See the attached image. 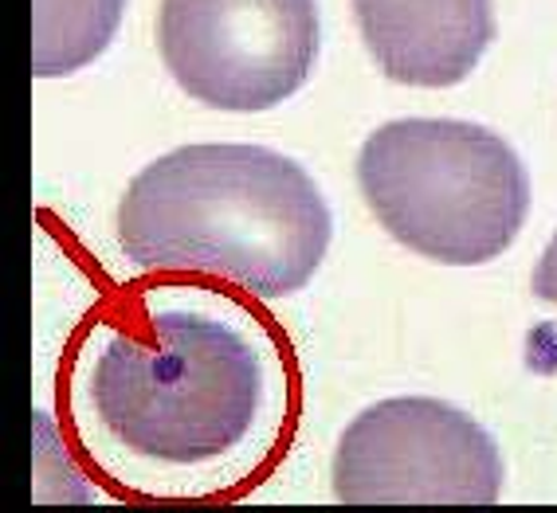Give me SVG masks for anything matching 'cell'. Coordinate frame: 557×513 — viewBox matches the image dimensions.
I'll return each instance as SVG.
<instances>
[{
    "mask_svg": "<svg viewBox=\"0 0 557 513\" xmlns=\"http://www.w3.org/2000/svg\"><path fill=\"white\" fill-rule=\"evenodd\" d=\"M158 51L189 99L256 114L307 87L322 51L314 0H161Z\"/></svg>",
    "mask_w": 557,
    "mask_h": 513,
    "instance_id": "277c9868",
    "label": "cell"
},
{
    "mask_svg": "<svg viewBox=\"0 0 557 513\" xmlns=\"http://www.w3.org/2000/svg\"><path fill=\"white\" fill-rule=\"evenodd\" d=\"M338 502H471L503 493L487 427L432 396H393L349 420L334 451Z\"/></svg>",
    "mask_w": 557,
    "mask_h": 513,
    "instance_id": "5b68a950",
    "label": "cell"
},
{
    "mask_svg": "<svg viewBox=\"0 0 557 513\" xmlns=\"http://www.w3.org/2000/svg\"><path fill=\"white\" fill-rule=\"evenodd\" d=\"M122 255L150 275L212 278L251 298L307 287L334 239L310 173L248 141L170 149L129 180L114 216Z\"/></svg>",
    "mask_w": 557,
    "mask_h": 513,
    "instance_id": "7a4b0ae2",
    "label": "cell"
},
{
    "mask_svg": "<svg viewBox=\"0 0 557 513\" xmlns=\"http://www.w3.org/2000/svg\"><path fill=\"white\" fill-rule=\"evenodd\" d=\"M381 75L444 90L479 67L495 43V0H349Z\"/></svg>",
    "mask_w": 557,
    "mask_h": 513,
    "instance_id": "8992f818",
    "label": "cell"
},
{
    "mask_svg": "<svg viewBox=\"0 0 557 513\" xmlns=\"http://www.w3.org/2000/svg\"><path fill=\"white\" fill-rule=\"evenodd\" d=\"M126 0H32V71L63 79L90 67L119 36Z\"/></svg>",
    "mask_w": 557,
    "mask_h": 513,
    "instance_id": "52a82bcc",
    "label": "cell"
},
{
    "mask_svg": "<svg viewBox=\"0 0 557 513\" xmlns=\"http://www.w3.org/2000/svg\"><path fill=\"white\" fill-rule=\"evenodd\" d=\"M268 396V361L244 329L141 298L79 341L63 424L71 451L110 493L193 502L248 459Z\"/></svg>",
    "mask_w": 557,
    "mask_h": 513,
    "instance_id": "6da1fadb",
    "label": "cell"
},
{
    "mask_svg": "<svg viewBox=\"0 0 557 513\" xmlns=\"http://www.w3.org/2000/svg\"><path fill=\"white\" fill-rule=\"evenodd\" d=\"M530 287H534V295L542 298V302L557 306V232H554V239L546 243V251H542V259H537Z\"/></svg>",
    "mask_w": 557,
    "mask_h": 513,
    "instance_id": "ba28073f",
    "label": "cell"
},
{
    "mask_svg": "<svg viewBox=\"0 0 557 513\" xmlns=\"http://www.w3.org/2000/svg\"><path fill=\"white\" fill-rule=\"evenodd\" d=\"M358 188L400 247L448 267L498 259L530 216L522 158L495 129L456 118L377 126L358 153Z\"/></svg>",
    "mask_w": 557,
    "mask_h": 513,
    "instance_id": "3957f363",
    "label": "cell"
}]
</instances>
